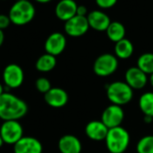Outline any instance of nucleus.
Masks as SVG:
<instances>
[{
    "mask_svg": "<svg viewBox=\"0 0 153 153\" xmlns=\"http://www.w3.org/2000/svg\"><path fill=\"white\" fill-rule=\"evenodd\" d=\"M137 153H153V135H146L140 139L136 146Z\"/></svg>",
    "mask_w": 153,
    "mask_h": 153,
    "instance_id": "obj_23",
    "label": "nucleus"
},
{
    "mask_svg": "<svg viewBox=\"0 0 153 153\" xmlns=\"http://www.w3.org/2000/svg\"><path fill=\"white\" fill-rule=\"evenodd\" d=\"M35 87L39 92L44 95L51 89V84L50 80L46 78H39L35 82Z\"/></svg>",
    "mask_w": 153,
    "mask_h": 153,
    "instance_id": "obj_24",
    "label": "nucleus"
},
{
    "mask_svg": "<svg viewBox=\"0 0 153 153\" xmlns=\"http://www.w3.org/2000/svg\"><path fill=\"white\" fill-rule=\"evenodd\" d=\"M87 18L89 27L97 32H105L111 24L110 17L101 10H93L89 12Z\"/></svg>",
    "mask_w": 153,
    "mask_h": 153,
    "instance_id": "obj_14",
    "label": "nucleus"
},
{
    "mask_svg": "<svg viewBox=\"0 0 153 153\" xmlns=\"http://www.w3.org/2000/svg\"><path fill=\"white\" fill-rule=\"evenodd\" d=\"M67 45V39L65 35L61 33H52L48 36L44 43V49L46 53L53 56H58L61 54Z\"/></svg>",
    "mask_w": 153,
    "mask_h": 153,
    "instance_id": "obj_10",
    "label": "nucleus"
},
{
    "mask_svg": "<svg viewBox=\"0 0 153 153\" xmlns=\"http://www.w3.org/2000/svg\"><path fill=\"white\" fill-rule=\"evenodd\" d=\"M1 1H6V0H1Z\"/></svg>",
    "mask_w": 153,
    "mask_h": 153,
    "instance_id": "obj_34",
    "label": "nucleus"
},
{
    "mask_svg": "<svg viewBox=\"0 0 153 153\" xmlns=\"http://www.w3.org/2000/svg\"><path fill=\"white\" fill-rule=\"evenodd\" d=\"M109 153H111V152H109Z\"/></svg>",
    "mask_w": 153,
    "mask_h": 153,
    "instance_id": "obj_36",
    "label": "nucleus"
},
{
    "mask_svg": "<svg viewBox=\"0 0 153 153\" xmlns=\"http://www.w3.org/2000/svg\"><path fill=\"white\" fill-rule=\"evenodd\" d=\"M148 81L147 74L137 66L129 68L125 72V82L132 89H142L147 85Z\"/></svg>",
    "mask_w": 153,
    "mask_h": 153,
    "instance_id": "obj_11",
    "label": "nucleus"
},
{
    "mask_svg": "<svg viewBox=\"0 0 153 153\" xmlns=\"http://www.w3.org/2000/svg\"><path fill=\"white\" fill-rule=\"evenodd\" d=\"M56 64V57L49 53H45L38 58L35 63V68L40 72H49L55 68Z\"/></svg>",
    "mask_w": 153,
    "mask_h": 153,
    "instance_id": "obj_20",
    "label": "nucleus"
},
{
    "mask_svg": "<svg viewBox=\"0 0 153 153\" xmlns=\"http://www.w3.org/2000/svg\"><path fill=\"white\" fill-rule=\"evenodd\" d=\"M139 106L144 115L153 117V92H145L139 99Z\"/></svg>",
    "mask_w": 153,
    "mask_h": 153,
    "instance_id": "obj_21",
    "label": "nucleus"
},
{
    "mask_svg": "<svg viewBox=\"0 0 153 153\" xmlns=\"http://www.w3.org/2000/svg\"><path fill=\"white\" fill-rule=\"evenodd\" d=\"M16 1H20V0H16Z\"/></svg>",
    "mask_w": 153,
    "mask_h": 153,
    "instance_id": "obj_35",
    "label": "nucleus"
},
{
    "mask_svg": "<svg viewBox=\"0 0 153 153\" xmlns=\"http://www.w3.org/2000/svg\"><path fill=\"white\" fill-rule=\"evenodd\" d=\"M149 81L150 85H151V86H152V88H153V73L149 75Z\"/></svg>",
    "mask_w": 153,
    "mask_h": 153,
    "instance_id": "obj_32",
    "label": "nucleus"
},
{
    "mask_svg": "<svg viewBox=\"0 0 153 153\" xmlns=\"http://www.w3.org/2000/svg\"><path fill=\"white\" fill-rule=\"evenodd\" d=\"M5 41V33L2 30H0V47H1Z\"/></svg>",
    "mask_w": 153,
    "mask_h": 153,
    "instance_id": "obj_28",
    "label": "nucleus"
},
{
    "mask_svg": "<svg viewBox=\"0 0 153 153\" xmlns=\"http://www.w3.org/2000/svg\"><path fill=\"white\" fill-rule=\"evenodd\" d=\"M88 8L85 6H78V9H76V16H88Z\"/></svg>",
    "mask_w": 153,
    "mask_h": 153,
    "instance_id": "obj_27",
    "label": "nucleus"
},
{
    "mask_svg": "<svg viewBox=\"0 0 153 153\" xmlns=\"http://www.w3.org/2000/svg\"><path fill=\"white\" fill-rule=\"evenodd\" d=\"M89 28L87 16H75L64 25V31L70 37H80L86 34Z\"/></svg>",
    "mask_w": 153,
    "mask_h": 153,
    "instance_id": "obj_9",
    "label": "nucleus"
},
{
    "mask_svg": "<svg viewBox=\"0 0 153 153\" xmlns=\"http://www.w3.org/2000/svg\"><path fill=\"white\" fill-rule=\"evenodd\" d=\"M24 129L18 121H5L0 127L1 135L5 143L15 145L24 136Z\"/></svg>",
    "mask_w": 153,
    "mask_h": 153,
    "instance_id": "obj_6",
    "label": "nucleus"
},
{
    "mask_svg": "<svg viewBox=\"0 0 153 153\" xmlns=\"http://www.w3.org/2000/svg\"><path fill=\"white\" fill-rule=\"evenodd\" d=\"M28 111L26 103L16 96L5 92L0 97V119L5 121H18Z\"/></svg>",
    "mask_w": 153,
    "mask_h": 153,
    "instance_id": "obj_1",
    "label": "nucleus"
},
{
    "mask_svg": "<svg viewBox=\"0 0 153 153\" xmlns=\"http://www.w3.org/2000/svg\"><path fill=\"white\" fill-rule=\"evenodd\" d=\"M118 59L111 53H104L98 56L93 65V70L96 75L105 78L113 75L118 68Z\"/></svg>",
    "mask_w": 153,
    "mask_h": 153,
    "instance_id": "obj_5",
    "label": "nucleus"
},
{
    "mask_svg": "<svg viewBox=\"0 0 153 153\" xmlns=\"http://www.w3.org/2000/svg\"><path fill=\"white\" fill-rule=\"evenodd\" d=\"M133 51L134 47L132 42L126 38L116 42L114 45V55L117 59H127L133 54Z\"/></svg>",
    "mask_w": 153,
    "mask_h": 153,
    "instance_id": "obj_18",
    "label": "nucleus"
},
{
    "mask_svg": "<svg viewBox=\"0 0 153 153\" xmlns=\"http://www.w3.org/2000/svg\"><path fill=\"white\" fill-rule=\"evenodd\" d=\"M37 3H41V4H46V3H50L52 0H34Z\"/></svg>",
    "mask_w": 153,
    "mask_h": 153,
    "instance_id": "obj_30",
    "label": "nucleus"
},
{
    "mask_svg": "<svg viewBox=\"0 0 153 153\" xmlns=\"http://www.w3.org/2000/svg\"><path fill=\"white\" fill-rule=\"evenodd\" d=\"M124 119V112L122 106L116 105H108L102 113L101 121L108 129L121 126Z\"/></svg>",
    "mask_w": 153,
    "mask_h": 153,
    "instance_id": "obj_8",
    "label": "nucleus"
},
{
    "mask_svg": "<svg viewBox=\"0 0 153 153\" xmlns=\"http://www.w3.org/2000/svg\"><path fill=\"white\" fill-rule=\"evenodd\" d=\"M8 16L13 25L23 26L33 20L35 16V7L29 0L16 1L10 7Z\"/></svg>",
    "mask_w": 153,
    "mask_h": 153,
    "instance_id": "obj_2",
    "label": "nucleus"
},
{
    "mask_svg": "<svg viewBox=\"0 0 153 153\" xmlns=\"http://www.w3.org/2000/svg\"><path fill=\"white\" fill-rule=\"evenodd\" d=\"M109 129L105 125L102 121H91L85 128V132L87 136L95 141L105 140Z\"/></svg>",
    "mask_w": 153,
    "mask_h": 153,
    "instance_id": "obj_16",
    "label": "nucleus"
},
{
    "mask_svg": "<svg viewBox=\"0 0 153 153\" xmlns=\"http://www.w3.org/2000/svg\"><path fill=\"white\" fill-rule=\"evenodd\" d=\"M5 92H6V91H5V88H4L3 85H2L1 83H0V97H1Z\"/></svg>",
    "mask_w": 153,
    "mask_h": 153,
    "instance_id": "obj_31",
    "label": "nucleus"
},
{
    "mask_svg": "<svg viewBox=\"0 0 153 153\" xmlns=\"http://www.w3.org/2000/svg\"><path fill=\"white\" fill-rule=\"evenodd\" d=\"M5 142H4V140H3V139H2V137H1V135H0V148H1L2 146H3V144H4Z\"/></svg>",
    "mask_w": 153,
    "mask_h": 153,
    "instance_id": "obj_33",
    "label": "nucleus"
},
{
    "mask_svg": "<svg viewBox=\"0 0 153 153\" xmlns=\"http://www.w3.org/2000/svg\"><path fill=\"white\" fill-rule=\"evenodd\" d=\"M60 153H80L82 150L81 141L78 137L71 134L62 136L58 143Z\"/></svg>",
    "mask_w": 153,
    "mask_h": 153,
    "instance_id": "obj_17",
    "label": "nucleus"
},
{
    "mask_svg": "<svg viewBox=\"0 0 153 153\" xmlns=\"http://www.w3.org/2000/svg\"><path fill=\"white\" fill-rule=\"evenodd\" d=\"M137 67L145 74L150 75L153 73V53L145 52L137 59Z\"/></svg>",
    "mask_w": 153,
    "mask_h": 153,
    "instance_id": "obj_22",
    "label": "nucleus"
},
{
    "mask_svg": "<svg viewBox=\"0 0 153 153\" xmlns=\"http://www.w3.org/2000/svg\"><path fill=\"white\" fill-rule=\"evenodd\" d=\"M118 0H96L98 7L102 9H109L116 5Z\"/></svg>",
    "mask_w": 153,
    "mask_h": 153,
    "instance_id": "obj_25",
    "label": "nucleus"
},
{
    "mask_svg": "<svg viewBox=\"0 0 153 153\" xmlns=\"http://www.w3.org/2000/svg\"><path fill=\"white\" fill-rule=\"evenodd\" d=\"M78 4L75 0H60L55 7V15L58 19L67 22L76 16Z\"/></svg>",
    "mask_w": 153,
    "mask_h": 153,
    "instance_id": "obj_13",
    "label": "nucleus"
},
{
    "mask_svg": "<svg viewBox=\"0 0 153 153\" xmlns=\"http://www.w3.org/2000/svg\"><path fill=\"white\" fill-rule=\"evenodd\" d=\"M143 121L146 123H150L153 122V117L151 116H148V115H144L143 117Z\"/></svg>",
    "mask_w": 153,
    "mask_h": 153,
    "instance_id": "obj_29",
    "label": "nucleus"
},
{
    "mask_svg": "<svg viewBox=\"0 0 153 153\" xmlns=\"http://www.w3.org/2000/svg\"><path fill=\"white\" fill-rule=\"evenodd\" d=\"M15 153H42V145L41 141L30 136H24L14 145Z\"/></svg>",
    "mask_w": 153,
    "mask_h": 153,
    "instance_id": "obj_12",
    "label": "nucleus"
},
{
    "mask_svg": "<svg viewBox=\"0 0 153 153\" xmlns=\"http://www.w3.org/2000/svg\"><path fill=\"white\" fill-rule=\"evenodd\" d=\"M25 79L23 68L15 63L7 65L3 71V80L7 88L14 89L19 88Z\"/></svg>",
    "mask_w": 153,
    "mask_h": 153,
    "instance_id": "obj_7",
    "label": "nucleus"
},
{
    "mask_svg": "<svg viewBox=\"0 0 153 153\" xmlns=\"http://www.w3.org/2000/svg\"><path fill=\"white\" fill-rule=\"evenodd\" d=\"M107 37L110 41L114 43L120 42L121 40L125 38L126 30L124 25L120 22H111L107 30L105 31Z\"/></svg>",
    "mask_w": 153,
    "mask_h": 153,
    "instance_id": "obj_19",
    "label": "nucleus"
},
{
    "mask_svg": "<svg viewBox=\"0 0 153 153\" xmlns=\"http://www.w3.org/2000/svg\"><path fill=\"white\" fill-rule=\"evenodd\" d=\"M44 100L50 106L60 108L67 105L68 101V95L63 88H51V89L44 95Z\"/></svg>",
    "mask_w": 153,
    "mask_h": 153,
    "instance_id": "obj_15",
    "label": "nucleus"
},
{
    "mask_svg": "<svg viewBox=\"0 0 153 153\" xmlns=\"http://www.w3.org/2000/svg\"><path fill=\"white\" fill-rule=\"evenodd\" d=\"M11 24V20L9 18V16L0 14V30H5L7 29Z\"/></svg>",
    "mask_w": 153,
    "mask_h": 153,
    "instance_id": "obj_26",
    "label": "nucleus"
},
{
    "mask_svg": "<svg viewBox=\"0 0 153 153\" xmlns=\"http://www.w3.org/2000/svg\"><path fill=\"white\" fill-rule=\"evenodd\" d=\"M106 148L111 153H123L130 143V134L122 126L109 129L105 140Z\"/></svg>",
    "mask_w": 153,
    "mask_h": 153,
    "instance_id": "obj_3",
    "label": "nucleus"
},
{
    "mask_svg": "<svg viewBox=\"0 0 153 153\" xmlns=\"http://www.w3.org/2000/svg\"><path fill=\"white\" fill-rule=\"evenodd\" d=\"M106 96L113 105H124L129 104L133 97V89L123 81H115L106 88Z\"/></svg>",
    "mask_w": 153,
    "mask_h": 153,
    "instance_id": "obj_4",
    "label": "nucleus"
}]
</instances>
